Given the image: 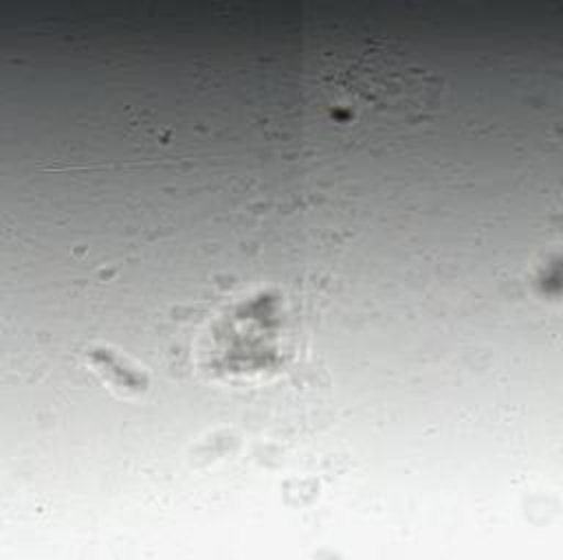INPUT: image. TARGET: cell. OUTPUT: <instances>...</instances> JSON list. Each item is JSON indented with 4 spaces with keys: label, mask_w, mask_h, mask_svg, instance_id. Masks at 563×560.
I'll return each instance as SVG.
<instances>
[{
    "label": "cell",
    "mask_w": 563,
    "mask_h": 560,
    "mask_svg": "<svg viewBox=\"0 0 563 560\" xmlns=\"http://www.w3.org/2000/svg\"><path fill=\"white\" fill-rule=\"evenodd\" d=\"M321 79L334 112L380 125L427 116L442 90L433 72L376 40L325 53Z\"/></svg>",
    "instance_id": "cell-1"
},
{
    "label": "cell",
    "mask_w": 563,
    "mask_h": 560,
    "mask_svg": "<svg viewBox=\"0 0 563 560\" xmlns=\"http://www.w3.org/2000/svg\"><path fill=\"white\" fill-rule=\"evenodd\" d=\"M92 362L103 373L106 380H110L114 387H119L123 391H141L145 387L143 376L136 373L134 369H128V367L121 369V358H117L110 351H103V349L95 351Z\"/></svg>",
    "instance_id": "cell-2"
}]
</instances>
